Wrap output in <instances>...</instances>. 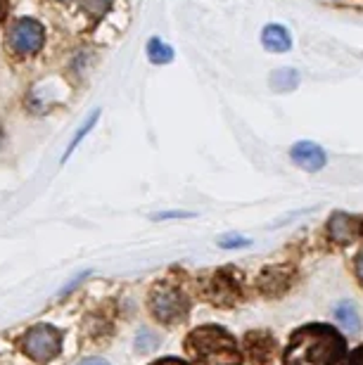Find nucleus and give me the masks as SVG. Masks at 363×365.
<instances>
[{
	"label": "nucleus",
	"mask_w": 363,
	"mask_h": 365,
	"mask_svg": "<svg viewBox=\"0 0 363 365\" xmlns=\"http://www.w3.org/2000/svg\"><path fill=\"white\" fill-rule=\"evenodd\" d=\"M7 41H10V48L17 55H36L46 43V29L36 19H19L12 24Z\"/></svg>",
	"instance_id": "obj_6"
},
{
	"label": "nucleus",
	"mask_w": 363,
	"mask_h": 365,
	"mask_svg": "<svg viewBox=\"0 0 363 365\" xmlns=\"http://www.w3.org/2000/svg\"><path fill=\"white\" fill-rule=\"evenodd\" d=\"M271 83H273V88H278V91H292L295 86L300 83V74L292 69H280L278 74L271 76Z\"/></svg>",
	"instance_id": "obj_14"
},
{
	"label": "nucleus",
	"mask_w": 363,
	"mask_h": 365,
	"mask_svg": "<svg viewBox=\"0 0 363 365\" xmlns=\"http://www.w3.org/2000/svg\"><path fill=\"white\" fill-rule=\"evenodd\" d=\"M193 214L190 211H164V214H157V216H152L155 221H164V218H190Z\"/></svg>",
	"instance_id": "obj_16"
},
{
	"label": "nucleus",
	"mask_w": 363,
	"mask_h": 365,
	"mask_svg": "<svg viewBox=\"0 0 363 365\" xmlns=\"http://www.w3.org/2000/svg\"><path fill=\"white\" fill-rule=\"evenodd\" d=\"M148 57H150L152 64H169L173 60V50L166 46L164 41L152 38L148 43Z\"/></svg>",
	"instance_id": "obj_12"
},
{
	"label": "nucleus",
	"mask_w": 363,
	"mask_h": 365,
	"mask_svg": "<svg viewBox=\"0 0 363 365\" xmlns=\"http://www.w3.org/2000/svg\"><path fill=\"white\" fill-rule=\"evenodd\" d=\"M344 334L328 323H309L290 334L282 351V365H344Z\"/></svg>",
	"instance_id": "obj_1"
},
{
	"label": "nucleus",
	"mask_w": 363,
	"mask_h": 365,
	"mask_svg": "<svg viewBox=\"0 0 363 365\" xmlns=\"http://www.w3.org/2000/svg\"><path fill=\"white\" fill-rule=\"evenodd\" d=\"M290 157L307 171H321L325 166V152L316 143H297Z\"/></svg>",
	"instance_id": "obj_9"
},
{
	"label": "nucleus",
	"mask_w": 363,
	"mask_h": 365,
	"mask_svg": "<svg viewBox=\"0 0 363 365\" xmlns=\"http://www.w3.org/2000/svg\"><path fill=\"white\" fill-rule=\"evenodd\" d=\"M328 235L339 245H349L354 240L363 237V218L335 214L328 223Z\"/></svg>",
	"instance_id": "obj_8"
},
{
	"label": "nucleus",
	"mask_w": 363,
	"mask_h": 365,
	"mask_svg": "<svg viewBox=\"0 0 363 365\" xmlns=\"http://www.w3.org/2000/svg\"><path fill=\"white\" fill-rule=\"evenodd\" d=\"M21 349L36 363H50L62 351V332L48 323H39L29 327L21 337Z\"/></svg>",
	"instance_id": "obj_5"
},
{
	"label": "nucleus",
	"mask_w": 363,
	"mask_h": 365,
	"mask_svg": "<svg viewBox=\"0 0 363 365\" xmlns=\"http://www.w3.org/2000/svg\"><path fill=\"white\" fill-rule=\"evenodd\" d=\"M245 354L250 356V361L254 365H271L275 351H278V341L271 332L257 330V332H247L245 334Z\"/></svg>",
	"instance_id": "obj_7"
},
{
	"label": "nucleus",
	"mask_w": 363,
	"mask_h": 365,
	"mask_svg": "<svg viewBox=\"0 0 363 365\" xmlns=\"http://www.w3.org/2000/svg\"><path fill=\"white\" fill-rule=\"evenodd\" d=\"M344 365H363V344L354 349L352 354H347Z\"/></svg>",
	"instance_id": "obj_15"
},
{
	"label": "nucleus",
	"mask_w": 363,
	"mask_h": 365,
	"mask_svg": "<svg viewBox=\"0 0 363 365\" xmlns=\"http://www.w3.org/2000/svg\"><path fill=\"white\" fill-rule=\"evenodd\" d=\"M190 365H242V351L235 337L221 325H200L183 341Z\"/></svg>",
	"instance_id": "obj_2"
},
{
	"label": "nucleus",
	"mask_w": 363,
	"mask_h": 365,
	"mask_svg": "<svg viewBox=\"0 0 363 365\" xmlns=\"http://www.w3.org/2000/svg\"><path fill=\"white\" fill-rule=\"evenodd\" d=\"M150 365H190V363L183 361V359H178V356H166V359H159V361L150 363Z\"/></svg>",
	"instance_id": "obj_18"
},
{
	"label": "nucleus",
	"mask_w": 363,
	"mask_h": 365,
	"mask_svg": "<svg viewBox=\"0 0 363 365\" xmlns=\"http://www.w3.org/2000/svg\"><path fill=\"white\" fill-rule=\"evenodd\" d=\"M354 273H357V280H359L361 289H363V250L357 254V259H354Z\"/></svg>",
	"instance_id": "obj_17"
},
{
	"label": "nucleus",
	"mask_w": 363,
	"mask_h": 365,
	"mask_svg": "<svg viewBox=\"0 0 363 365\" xmlns=\"http://www.w3.org/2000/svg\"><path fill=\"white\" fill-rule=\"evenodd\" d=\"M261 43L271 53H287L292 48V36L287 34V29L282 24H268L261 34Z\"/></svg>",
	"instance_id": "obj_10"
},
{
	"label": "nucleus",
	"mask_w": 363,
	"mask_h": 365,
	"mask_svg": "<svg viewBox=\"0 0 363 365\" xmlns=\"http://www.w3.org/2000/svg\"><path fill=\"white\" fill-rule=\"evenodd\" d=\"M190 306H193L190 297H188L183 282H178L176 277H164V280H157L150 287L148 311L162 325L185 323Z\"/></svg>",
	"instance_id": "obj_3"
},
{
	"label": "nucleus",
	"mask_w": 363,
	"mask_h": 365,
	"mask_svg": "<svg viewBox=\"0 0 363 365\" xmlns=\"http://www.w3.org/2000/svg\"><path fill=\"white\" fill-rule=\"evenodd\" d=\"M200 297L221 309H230L242 299V273L233 266H226L212 271L207 277H200Z\"/></svg>",
	"instance_id": "obj_4"
},
{
	"label": "nucleus",
	"mask_w": 363,
	"mask_h": 365,
	"mask_svg": "<svg viewBox=\"0 0 363 365\" xmlns=\"http://www.w3.org/2000/svg\"><path fill=\"white\" fill-rule=\"evenodd\" d=\"M335 320L342 325V330L347 334H359L361 332V318H359V311L357 306L352 302H339L335 306Z\"/></svg>",
	"instance_id": "obj_11"
},
{
	"label": "nucleus",
	"mask_w": 363,
	"mask_h": 365,
	"mask_svg": "<svg viewBox=\"0 0 363 365\" xmlns=\"http://www.w3.org/2000/svg\"><path fill=\"white\" fill-rule=\"evenodd\" d=\"M78 365H110V363L103 361V359H86V361H81Z\"/></svg>",
	"instance_id": "obj_20"
},
{
	"label": "nucleus",
	"mask_w": 363,
	"mask_h": 365,
	"mask_svg": "<svg viewBox=\"0 0 363 365\" xmlns=\"http://www.w3.org/2000/svg\"><path fill=\"white\" fill-rule=\"evenodd\" d=\"M7 10H10V0H0V21L7 17Z\"/></svg>",
	"instance_id": "obj_19"
},
{
	"label": "nucleus",
	"mask_w": 363,
	"mask_h": 365,
	"mask_svg": "<svg viewBox=\"0 0 363 365\" xmlns=\"http://www.w3.org/2000/svg\"><path fill=\"white\" fill-rule=\"evenodd\" d=\"M98 119H100V109H96V112H93V114L88 116V121L83 123V128H78V130H76V135L71 138V143H69V150L64 152V157H62V164L67 162V159L71 157V152H74V150L78 148V143H81V138H86V135L91 133V130H93V126H96V123H98Z\"/></svg>",
	"instance_id": "obj_13"
}]
</instances>
